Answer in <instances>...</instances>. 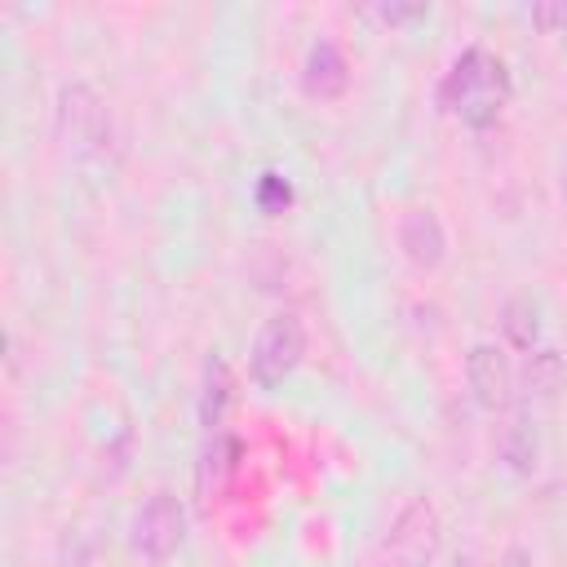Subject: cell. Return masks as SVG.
Masks as SVG:
<instances>
[{
	"instance_id": "1",
	"label": "cell",
	"mask_w": 567,
	"mask_h": 567,
	"mask_svg": "<svg viewBox=\"0 0 567 567\" xmlns=\"http://www.w3.org/2000/svg\"><path fill=\"white\" fill-rule=\"evenodd\" d=\"M439 102L470 128H487L496 124V115L509 102V71L496 53L487 49H465L452 71L439 84Z\"/></svg>"
},
{
	"instance_id": "2",
	"label": "cell",
	"mask_w": 567,
	"mask_h": 567,
	"mask_svg": "<svg viewBox=\"0 0 567 567\" xmlns=\"http://www.w3.org/2000/svg\"><path fill=\"white\" fill-rule=\"evenodd\" d=\"M439 540H443V532H439V509H434L425 496H412V501L399 509V518L390 523L385 540L377 545L372 567H430L434 554H439Z\"/></svg>"
},
{
	"instance_id": "3",
	"label": "cell",
	"mask_w": 567,
	"mask_h": 567,
	"mask_svg": "<svg viewBox=\"0 0 567 567\" xmlns=\"http://www.w3.org/2000/svg\"><path fill=\"white\" fill-rule=\"evenodd\" d=\"M58 137L80 159L106 155L111 146V111L84 80H71L58 89Z\"/></svg>"
},
{
	"instance_id": "4",
	"label": "cell",
	"mask_w": 567,
	"mask_h": 567,
	"mask_svg": "<svg viewBox=\"0 0 567 567\" xmlns=\"http://www.w3.org/2000/svg\"><path fill=\"white\" fill-rule=\"evenodd\" d=\"M301 354H306V328H301V319H297L292 310L270 315V319L261 323L257 341H252V359H248L252 381H257L261 390L284 385V381L297 372Z\"/></svg>"
},
{
	"instance_id": "5",
	"label": "cell",
	"mask_w": 567,
	"mask_h": 567,
	"mask_svg": "<svg viewBox=\"0 0 567 567\" xmlns=\"http://www.w3.org/2000/svg\"><path fill=\"white\" fill-rule=\"evenodd\" d=\"M182 536H186V509H182V501L173 492H151L142 501V509L133 514V532H128L133 554H142L146 563H164V558L177 554Z\"/></svg>"
},
{
	"instance_id": "6",
	"label": "cell",
	"mask_w": 567,
	"mask_h": 567,
	"mask_svg": "<svg viewBox=\"0 0 567 567\" xmlns=\"http://www.w3.org/2000/svg\"><path fill=\"white\" fill-rule=\"evenodd\" d=\"M465 377H470L474 403L487 408V412H501V408L509 403V394H514L509 359H505L496 346H487V341H478V346L465 354Z\"/></svg>"
},
{
	"instance_id": "7",
	"label": "cell",
	"mask_w": 567,
	"mask_h": 567,
	"mask_svg": "<svg viewBox=\"0 0 567 567\" xmlns=\"http://www.w3.org/2000/svg\"><path fill=\"white\" fill-rule=\"evenodd\" d=\"M399 244H403L408 261L421 270H434L447 257V230L434 208H408L399 217Z\"/></svg>"
},
{
	"instance_id": "8",
	"label": "cell",
	"mask_w": 567,
	"mask_h": 567,
	"mask_svg": "<svg viewBox=\"0 0 567 567\" xmlns=\"http://www.w3.org/2000/svg\"><path fill=\"white\" fill-rule=\"evenodd\" d=\"M346 84H350V62H346V53H341L332 40L310 44L306 66H301V89H306V97L332 102V97L346 93Z\"/></svg>"
},
{
	"instance_id": "9",
	"label": "cell",
	"mask_w": 567,
	"mask_h": 567,
	"mask_svg": "<svg viewBox=\"0 0 567 567\" xmlns=\"http://www.w3.org/2000/svg\"><path fill=\"white\" fill-rule=\"evenodd\" d=\"M230 394H235L230 368H226V359L213 350V354L204 359V381H199V425H204L208 434H217V425H221V416H226V408H230Z\"/></svg>"
},
{
	"instance_id": "10",
	"label": "cell",
	"mask_w": 567,
	"mask_h": 567,
	"mask_svg": "<svg viewBox=\"0 0 567 567\" xmlns=\"http://www.w3.org/2000/svg\"><path fill=\"white\" fill-rule=\"evenodd\" d=\"M235 461H239V443L230 434H213L204 443V452H199V492H204V501H213L226 487V478L235 474Z\"/></svg>"
},
{
	"instance_id": "11",
	"label": "cell",
	"mask_w": 567,
	"mask_h": 567,
	"mask_svg": "<svg viewBox=\"0 0 567 567\" xmlns=\"http://www.w3.org/2000/svg\"><path fill=\"white\" fill-rule=\"evenodd\" d=\"M501 328L518 350H532L536 346V306L527 297H509L501 310Z\"/></svg>"
},
{
	"instance_id": "12",
	"label": "cell",
	"mask_w": 567,
	"mask_h": 567,
	"mask_svg": "<svg viewBox=\"0 0 567 567\" xmlns=\"http://www.w3.org/2000/svg\"><path fill=\"white\" fill-rule=\"evenodd\" d=\"M558 377H563V359H558L554 350H536V354H527V368H523L527 390H536V394H554Z\"/></svg>"
},
{
	"instance_id": "13",
	"label": "cell",
	"mask_w": 567,
	"mask_h": 567,
	"mask_svg": "<svg viewBox=\"0 0 567 567\" xmlns=\"http://www.w3.org/2000/svg\"><path fill=\"white\" fill-rule=\"evenodd\" d=\"M501 456H505L509 470H518V474H527V470L536 465V439H532V430H527L523 421H514V425L505 430V439H501Z\"/></svg>"
},
{
	"instance_id": "14",
	"label": "cell",
	"mask_w": 567,
	"mask_h": 567,
	"mask_svg": "<svg viewBox=\"0 0 567 567\" xmlns=\"http://www.w3.org/2000/svg\"><path fill=\"white\" fill-rule=\"evenodd\" d=\"M252 199H257V208H261V213L279 217V213L292 204V186H288L279 173H261V177H257V190H252Z\"/></svg>"
},
{
	"instance_id": "15",
	"label": "cell",
	"mask_w": 567,
	"mask_h": 567,
	"mask_svg": "<svg viewBox=\"0 0 567 567\" xmlns=\"http://www.w3.org/2000/svg\"><path fill=\"white\" fill-rule=\"evenodd\" d=\"M532 22L545 27V31H567V4H536Z\"/></svg>"
},
{
	"instance_id": "16",
	"label": "cell",
	"mask_w": 567,
	"mask_h": 567,
	"mask_svg": "<svg viewBox=\"0 0 567 567\" xmlns=\"http://www.w3.org/2000/svg\"><path fill=\"white\" fill-rule=\"evenodd\" d=\"M421 13H425V4H381L377 9L381 22H408V18H421Z\"/></svg>"
},
{
	"instance_id": "17",
	"label": "cell",
	"mask_w": 567,
	"mask_h": 567,
	"mask_svg": "<svg viewBox=\"0 0 567 567\" xmlns=\"http://www.w3.org/2000/svg\"><path fill=\"white\" fill-rule=\"evenodd\" d=\"M558 190H563V199H567V155H563V168H558Z\"/></svg>"
},
{
	"instance_id": "18",
	"label": "cell",
	"mask_w": 567,
	"mask_h": 567,
	"mask_svg": "<svg viewBox=\"0 0 567 567\" xmlns=\"http://www.w3.org/2000/svg\"><path fill=\"white\" fill-rule=\"evenodd\" d=\"M456 567H474V563H470V558H465V563H456Z\"/></svg>"
}]
</instances>
